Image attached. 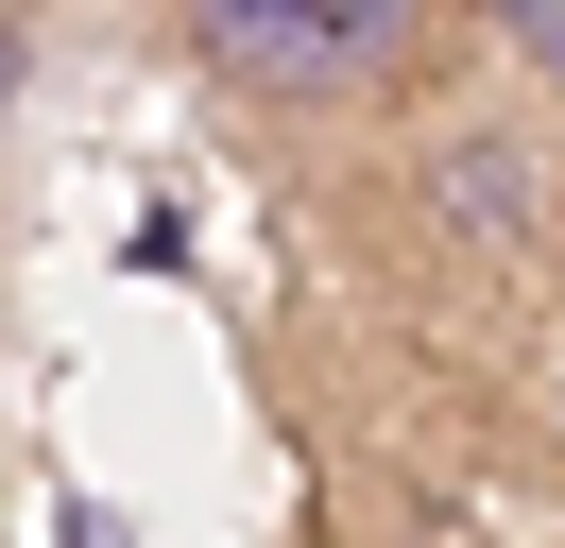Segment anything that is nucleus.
<instances>
[{"label":"nucleus","instance_id":"1","mask_svg":"<svg viewBox=\"0 0 565 548\" xmlns=\"http://www.w3.org/2000/svg\"><path fill=\"white\" fill-rule=\"evenodd\" d=\"M172 34L257 120H360V103H394L428 68L446 0H172Z\"/></svg>","mask_w":565,"mask_h":548},{"label":"nucleus","instance_id":"2","mask_svg":"<svg viewBox=\"0 0 565 548\" xmlns=\"http://www.w3.org/2000/svg\"><path fill=\"white\" fill-rule=\"evenodd\" d=\"M18 86H35V18L0 0V120H18Z\"/></svg>","mask_w":565,"mask_h":548}]
</instances>
